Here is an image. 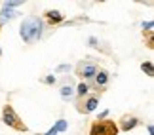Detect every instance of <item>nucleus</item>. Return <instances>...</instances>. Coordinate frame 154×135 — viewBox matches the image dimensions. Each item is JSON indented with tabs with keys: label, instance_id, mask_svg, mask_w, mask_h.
<instances>
[{
	"label": "nucleus",
	"instance_id": "nucleus-1",
	"mask_svg": "<svg viewBox=\"0 0 154 135\" xmlns=\"http://www.w3.org/2000/svg\"><path fill=\"white\" fill-rule=\"evenodd\" d=\"M42 34V21L40 19H27L21 25V38L25 42H34Z\"/></svg>",
	"mask_w": 154,
	"mask_h": 135
},
{
	"label": "nucleus",
	"instance_id": "nucleus-2",
	"mask_svg": "<svg viewBox=\"0 0 154 135\" xmlns=\"http://www.w3.org/2000/svg\"><path fill=\"white\" fill-rule=\"evenodd\" d=\"M4 122L8 126H11V127H15V130H25V126H21V122H19V118L15 116V112H14V109L11 107H6L4 109Z\"/></svg>",
	"mask_w": 154,
	"mask_h": 135
},
{
	"label": "nucleus",
	"instance_id": "nucleus-3",
	"mask_svg": "<svg viewBox=\"0 0 154 135\" xmlns=\"http://www.w3.org/2000/svg\"><path fill=\"white\" fill-rule=\"evenodd\" d=\"M91 135H116V126L112 122H106V124H95Z\"/></svg>",
	"mask_w": 154,
	"mask_h": 135
},
{
	"label": "nucleus",
	"instance_id": "nucleus-4",
	"mask_svg": "<svg viewBox=\"0 0 154 135\" xmlns=\"http://www.w3.org/2000/svg\"><path fill=\"white\" fill-rule=\"evenodd\" d=\"M97 103H99V99H97V97H91L90 101L86 103V107H84V110H82V112H91V110H95V109H97Z\"/></svg>",
	"mask_w": 154,
	"mask_h": 135
},
{
	"label": "nucleus",
	"instance_id": "nucleus-5",
	"mask_svg": "<svg viewBox=\"0 0 154 135\" xmlns=\"http://www.w3.org/2000/svg\"><path fill=\"white\" fill-rule=\"evenodd\" d=\"M80 74L84 76V78H90V76L95 74V67H93V65H86V67H82V69H80Z\"/></svg>",
	"mask_w": 154,
	"mask_h": 135
},
{
	"label": "nucleus",
	"instance_id": "nucleus-6",
	"mask_svg": "<svg viewBox=\"0 0 154 135\" xmlns=\"http://www.w3.org/2000/svg\"><path fill=\"white\" fill-rule=\"evenodd\" d=\"M95 78H97L95 82H97L99 86H105V84H106V80H109V74H106L105 70H101V72H97V76H95Z\"/></svg>",
	"mask_w": 154,
	"mask_h": 135
},
{
	"label": "nucleus",
	"instance_id": "nucleus-7",
	"mask_svg": "<svg viewBox=\"0 0 154 135\" xmlns=\"http://www.w3.org/2000/svg\"><path fill=\"white\" fill-rule=\"evenodd\" d=\"M48 17H50V21H51V23H59V21L63 19L59 11H48Z\"/></svg>",
	"mask_w": 154,
	"mask_h": 135
},
{
	"label": "nucleus",
	"instance_id": "nucleus-8",
	"mask_svg": "<svg viewBox=\"0 0 154 135\" xmlns=\"http://www.w3.org/2000/svg\"><path fill=\"white\" fill-rule=\"evenodd\" d=\"M53 130H55V131H65V130H67V122H65V120H59Z\"/></svg>",
	"mask_w": 154,
	"mask_h": 135
},
{
	"label": "nucleus",
	"instance_id": "nucleus-9",
	"mask_svg": "<svg viewBox=\"0 0 154 135\" xmlns=\"http://www.w3.org/2000/svg\"><path fill=\"white\" fill-rule=\"evenodd\" d=\"M4 4H6V10H8V8H17V6L23 4V2L21 0H10V2H4Z\"/></svg>",
	"mask_w": 154,
	"mask_h": 135
},
{
	"label": "nucleus",
	"instance_id": "nucleus-10",
	"mask_svg": "<svg viewBox=\"0 0 154 135\" xmlns=\"http://www.w3.org/2000/svg\"><path fill=\"white\" fill-rule=\"evenodd\" d=\"M143 70H145V72L149 74V76H152V74H154V70H152V63H143Z\"/></svg>",
	"mask_w": 154,
	"mask_h": 135
},
{
	"label": "nucleus",
	"instance_id": "nucleus-11",
	"mask_svg": "<svg viewBox=\"0 0 154 135\" xmlns=\"http://www.w3.org/2000/svg\"><path fill=\"white\" fill-rule=\"evenodd\" d=\"M0 17H2V21H8L10 17H14V11H10V10H2V15H0Z\"/></svg>",
	"mask_w": 154,
	"mask_h": 135
},
{
	"label": "nucleus",
	"instance_id": "nucleus-12",
	"mask_svg": "<svg viewBox=\"0 0 154 135\" xmlns=\"http://www.w3.org/2000/svg\"><path fill=\"white\" fill-rule=\"evenodd\" d=\"M70 93H72V90H70V87H69V86H65V87H63V90H61V95H63L65 99H69V97H70Z\"/></svg>",
	"mask_w": 154,
	"mask_h": 135
},
{
	"label": "nucleus",
	"instance_id": "nucleus-13",
	"mask_svg": "<svg viewBox=\"0 0 154 135\" xmlns=\"http://www.w3.org/2000/svg\"><path fill=\"white\" fill-rule=\"evenodd\" d=\"M135 124H137V120H135V118H131V120H128V122H126V126H124V130H131V127H133Z\"/></svg>",
	"mask_w": 154,
	"mask_h": 135
},
{
	"label": "nucleus",
	"instance_id": "nucleus-14",
	"mask_svg": "<svg viewBox=\"0 0 154 135\" xmlns=\"http://www.w3.org/2000/svg\"><path fill=\"white\" fill-rule=\"evenodd\" d=\"M86 93H88V86L86 84H80L78 86V95H86Z\"/></svg>",
	"mask_w": 154,
	"mask_h": 135
},
{
	"label": "nucleus",
	"instance_id": "nucleus-15",
	"mask_svg": "<svg viewBox=\"0 0 154 135\" xmlns=\"http://www.w3.org/2000/svg\"><path fill=\"white\" fill-rule=\"evenodd\" d=\"M44 82H46V84H53V82H55V78H53V76H48Z\"/></svg>",
	"mask_w": 154,
	"mask_h": 135
},
{
	"label": "nucleus",
	"instance_id": "nucleus-16",
	"mask_svg": "<svg viewBox=\"0 0 154 135\" xmlns=\"http://www.w3.org/2000/svg\"><path fill=\"white\" fill-rule=\"evenodd\" d=\"M46 135H57V131H55V130H50V131L46 133Z\"/></svg>",
	"mask_w": 154,
	"mask_h": 135
}]
</instances>
